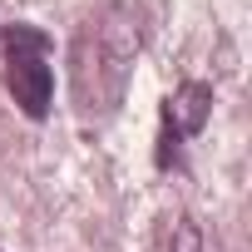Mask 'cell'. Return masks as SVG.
I'll list each match as a JSON object with an SVG mask.
<instances>
[{
  "instance_id": "obj_3",
  "label": "cell",
  "mask_w": 252,
  "mask_h": 252,
  "mask_svg": "<svg viewBox=\"0 0 252 252\" xmlns=\"http://www.w3.org/2000/svg\"><path fill=\"white\" fill-rule=\"evenodd\" d=\"M213 114V89L198 79H183L168 99H163V134H158V168L178 163V144L193 139Z\"/></svg>"
},
{
  "instance_id": "obj_2",
  "label": "cell",
  "mask_w": 252,
  "mask_h": 252,
  "mask_svg": "<svg viewBox=\"0 0 252 252\" xmlns=\"http://www.w3.org/2000/svg\"><path fill=\"white\" fill-rule=\"evenodd\" d=\"M0 74H5L10 99L25 119H45L55 99L50 74V35L35 25H0Z\"/></svg>"
},
{
  "instance_id": "obj_1",
  "label": "cell",
  "mask_w": 252,
  "mask_h": 252,
  "mask_svg": "<svg viewBox=\"0 0 252 252\" xmlns=\"http://www.w3.org/2000/svg\"><path fill=\"white\" fill-rule=\"evenodd\" d=\"M134 55H139V20L124 0L99 5L69 45V84H74V104L79 114L99 119L114 114L124 99V84L134 74Z\"/></svg>"
},
{
  "instance_id": "obj_4",
  "label": "cell",
  "mask_w": 252,
  "mask_h": 252,
  "mask_svg": "<svg viewBox=\"0 0 252 252\" xmlns=\"http://www.w3.org/2000/svg\"><path fill=\"white\" fill-rule=\"evenodd\" d=\"M178 252H203V247H198V232H193V222H183V227H178Z\"/></svg>"
}]
</instances>
